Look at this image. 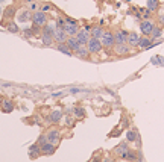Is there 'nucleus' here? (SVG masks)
<instances>
[{"label":"nucleus","instance_id":"1","mask_svg":"<svg viewBox=\"0 0 164 162\" xmlns=\"http://www.w3.org/2000/svg\"><path fill=\"white\" fill-rule=\"evenodd\" d=\"M32 23L34 26H36V28H43V26L47 24V15L46 12H43V11H36V12L32 14Z\"/></svg>","mask_w":164,"mask_h":162},{"label":"nucleus","instance_id":"2","mask_svg":"<svg viewBox=\"0 0 164 162\" xmlns=\"http://www.w3.org/2000/svg\"><path fill=\"white\" fill-rule=\"evenodd\" d=\"M85 47L88 48V52L91 53V55L100 53V52H102V48H103L102 42H100V40H97V38H90V40H88V42L85 44Z\"/></svg>","mask_w":164,"mask_h":162},{"label":"nucleus","instance_id":"3","mask_svg":"<svg viewBox=\"0 0 164 162\" xmlns=\"http://www.w3.org/2000/svg\"><path fill=\"white\" fill-rule=\"evenodd\" d=\"M100 42H102L103 47L107 48H113L115 46V40H114V34L113 32H103L102 38H100Z\"/></svg>","mask_w":164,"mask_h":162},{"label":"nucleus","instance_id":"4","mask_svg":"<svg viewBox=\"0 0 164 162\" xmlns=\"http://www.w3.org/2000/svg\"><path fill=\"white\" fill-rule=\"evenodd\" d=\"M46 138H47V141H49V143H52V144L56 145L58 143H59V139H61V132H59V129L53 127V129H50V130H47Z\"/></svg>","mask_w":164,"mask_h":162},{"label":"nucleus","instance_id":"5","mask_svg":"<svg viewBox=\"0 0 164 162\" xmlns=\"http://www.w3.org/2000/svg\"><path fill=\"white\" fill-rule=\"evenodd\" d=\"M153 28H155V23H153L152 20H143L140 23V30H141V34L146 35V36L152 35Z\"/></svg>","mask_w":164,"mask_h":162},{"label":"nucleus","instance_id":"6","mask_svg":"<svg viewBox=\"0 0 164 162\" xmlns=\"http://www.w3.org/2000/svg\"><path fill=\"white\" fill-rule=\"evenodd\" d=\"M68 38V35L65 34V30L62 28H56L55 26V32H53V41L58 42V44H61V42H65Z\"/></svg>","mask_w":164,"mask_h":162},{"label":"nucleus","instance_id":"7","mask_svg":"<svg viewBox=\"0 0 164 162\" xmlns=\"http://www.w3.org/2000/svg\"><path fill=\"white\" fill-rule=\"evenodd\" d=\"M75 38L79 41V44L85 46L87 42H88V40L91 38V36H90V32H88V30H85V29H79V30H78V34L75 35Z\"/></svg>","mask_w":164,"mask_h":162},{"label":"nucleus","instance_id":"8","mask_svg":"<svg viewBox=\"0 0 164 162\" xmlns=\"http://www.w3.org/2000/svg\"><path fill=\"white\" fill-rule=\"evenodd\" d=\"M62 117H64V111L62 109H53L50 112V115H49V121L56 124V123H59L62 120Z\"/></svg>","mask_w":164,"mask_h":162},{"label":"nucleus","instance_id":"9","mask_svg":"<svg viewBox=\"0 0 164 162\" xmlns=\"http://www.w3.org/2000/svg\"><path fill=\"white\" fill-rule=\"evenodd\" d=\"M40 149H41V155H53L55 150H56V145L49 143V141H46V143H43L40 145Z\"/></svg>","mask_w":164,"mask_h":162},{"label":"nucleus","instance_id":"10","mask_svg":"<svg viewBox=\"0 0 164 162\" xmlns=\"http://www.w3.org/2000/svg\"><path fill=\"white\" fill-rule=\"evenodd\" d=\"M128 32L126 30H117L114 32V40H115V44H125L126 38H128Z\"/></svg>","mask_w":164,"mask_h":162},{"label":"nucleus","instance_id":"11","mask_svg":"<svg viewBox=\"0 0 164 162\" xmlns=\"http://www.w3.org/2000/svg\"><path fill=\"white\" fill-rule=\"evenodd\" d=\"M114 52L117 53L119 56H123V55H128V53L131 52V47L126 44V42L125 44H115L114 46Z\"/></svg>","mask_w":164,"mask_h":162},{"label":"nucleus","instance_id":"12","mask_svg":"<svg viewBox=\"0 0 164 162\" xmlns=\"http://www.w3.org/2000/svg\"><path fill=\"white\" fill-rule=\"evenodd\" d=\"M138 41H140V35L135 34V32H131L128 35V38H126V44L129 47H135V46H138Z\"/></svg>","mask_w":164,"mask_h":162},{"label":"nucleus","instance_id":"13","mask_svg":"<svg viewBox=\"0 0 164 162\" xmlns=\"http://www.w3.org/2000/svg\"><path fill=\"white\" fill-rule=\"evenodd\" d=\"M62 29L65 30V34H67L68 36H75V35L78 34V30H79V24H70V23H65Z\"/></svg>","mask_w":164,"mask_h":162},{"label":"nucleus","instance_id":"14","mask_svg":"<svg viewBox=\"0 0 164 162\" xmlns=\"http://www.w3.org/2000/svg\"><path fill=\"white\" fill-rule=\"evenodd\" d=\"M65 44L68 46V48H70V50H72L73 53H75V52L78 50V48L82 46V44H79V41L75 38V36H68L67 41H65Z\"/></svg>","mask_w":164,"mask_h":162},{"label":"nucleus","instance_id":"15","mask_svg":"<svg viewBox=\"0 0 164 162\" xmlns=\"http://www.w3.org/2000/svg\"><path fill=\"white\" fill-rule=\"evenodd\" d=\"M120 158L121 159H125V161H131V162H134V161H137V153L135 152H132V150H125V152H121L120 155Z\"/></svg>","mask_w":164,"mask_h":162},{"label":"nucleus","instance_id":"16","mask_svg":"<svg viewBox=\"0 0 164 162\" xmlns=\"http://www.w3.org/2000/svg\"><path fill=\"white\" fill-rule=\"evenodd\" d=\"M40 155H41L40 144L36 143V144H34V145H30V147H29V158H30V159H36Z\"/></svg>","mask_w":164,"mask_h":162},{"label":"nucleus","instance_id":"17","mask_svg":"<svg viewBox=\"0 0 164 162\" xmlns=\"http://www.w3.org/2000/svg\"><path fill=\"white\" fill-rule=\"evenodd\" d=\"M75 55L78 56V58H82V59H88L90 58V55H91V53L88 52V48L85 47V46H81L78 48V50L75 52Z\"/></svg>","mask_w":164,"mask_h":162},{"label":"nucleus","instance_id":"18","mask_svg":"<svg viewBox=\"0 0 164 162\" xmlns=\"http://www.w3.org/2000/svg\"><path fill=\"white\" fill-rule=\"evenodd\" d=\"M102 35H103V29L100 28V26H94V28H91V30H90V36H91V38L100 40Z\"/></svg>","mask_w":164,"mask_h":162},{"label":"nucleus","instance_id":"19","mask_svg":"<svg viewBox=\"0 0 164 162\" xmlns=\"http://www.w3.org/2000/svg\"><path fill=\"white\" fill-rule=\"evenodd\" d=\"M41 41H43L44 46H52L53 44V35L52 34H47V32H41Z\"/></svg>","mask_w":164,"mask_h":162},{"label":"nucleus","instance_id":"20","mask_svg":"<svg viewBox=\"0 0 164 162\" xmlns=\"http://www.w3.org/2000/svg\"><path fill=\"white\" fill-rule=\"evenodd\" d=\"M17 20L20 23H26V21L32 20V14H30V11H22V12L17 15Z\"/></svg>","mask_w":164,"mask_h":162},{"label":"nucleus","instance_id":"21","mask_svg":"<svg viewBox=\"0 0 164 162\" xmlns=\"http://www.w3.org/2000/svg\"><path fill=\"white\" fill-rule=\"evenodd\" d=\"M151 44H152V40H151V38H147V36H140L138 47H141V48H144V50H147Z\"/></svg>","mask_w":164,"mask_h":162},{"label":"nucleus","instance_id":"22","mask_svg":"<svg viewBox=\"0 0 164 162\" xmlns=\"http://www.w3.org/2000/svg\"><path fill=\"white\" fill-rule=\"evenodd\" d=\"M2 109H3V112H12L14 111V103H12L11 100L5 99L2 102Z\"/></svg>","mask_w":164,"mask_h":162},{"label":"nucleus","instance_id":"23","mask_svg":"<svg viewBox=\"0 0 164 162\" xmlns=\"http://www.w3.org/2000/svg\"><path fill=\"white\" fill-rule=\"evenodd\" d=\"M138 139V135H137V130H134V129H129L128 132H126V141L128 143H134Z\"/></svg>","mask_w":164,"mask_h":162},{"label":"nucleus","instance_id":"24","mask_svg":"<svg viewBox=\"0 0 164 162\" xmlns=\"http://www.w3.org/2000/svg\"><path fill=\"white\" fill-rule=\"evenodd\" d=\"M56 48H58V50H59L61 53L67 55V56H72V55H73V52L70 50V48H68V46L65 44V42H61V44H58V46H56Z\"/></svg>","mask_w":164,"mask_h":162},{"label":"nucleus","instance_id":"25","mask_svg":"<svg viewBox=\"0 0 164 162\" xmlns=\"http://www.w3.org/2000/svg\"><path fill=\"white\" fill-rule=\"evenodd\" d=\"M73 115H75L76 118H84V117H85V109L81 108V106L73 108Z\"/></svg>","mask_w":164,"mask_h":162},{"label":"nucleus","instance_id":"26","mask_svg":"<svg viewBox=\"0 0 164 162\" xmlns=\"http://www.w3.org/2000/svg\"><path fill=\"white\" fill-rule=\"evenodd\" d=\"M3 15H5L6 18H12L14 15H15V8H14V6H8L6 9L3 11Z\"/></svg>","mask_w":164,"mask_h":162},{"label":"nucleus","instance_id":"27","mask_svg":"<svg viewBox=\"0 0 164 162\" xmlns=\"http://www.w3.org/2000/svg\"><path fill=\"white\" fill-rule=\"evenodd\" d=\"M158 5H160V0H147V9L149 11H157Z\"/></svg>","mask_w":164,"mask_h":162},{"label":"nucleus","instance_id":"28","mask_svg":"<svg viewBox=\"0 0 164 162\" xmlns=\"http://www.w3.org/2000/svg\"><path fill=\"white\" fill-rule=\"evenodd\" d=\"M128 149H129L128 141H125V143H120V144H119V147H115V150H114V152L117 153V155H120L121 152H125V150H128Z\"/></svg>","mask_w":164,"mask_h":162},{"label":"nucleus","instance_id":"29","mask_svg":"<svg viewBox=\"0 0 164 162\" xmlns=\"http://www.w3.org/2000/svg\"><path fill=\"white\" fill-rule=\"evenodd\" d=\"M36 29H38L36 26H34V28H28V29L23 30V35L26 36V38H30V36H34V34H35Z\"/></svg>","mask_w":164,"mask_h":162},{"label":"nucleus","instance_id":"30","mask_svg":"<svg viewBox=\"0 0 164 162\" xmlns=\"http://www.w3.org/2000/svg\"><path fill=\"white\" fill-rule=\"evenodd\" d=\"M6 28H8V30L11 32V34H17V32L20 30V29H18V26H17V23H14V21L8 23V24H6Z\"/></svg>","mask_w":164,"mask_h":162},{"label":"nucleus","instance_id":"31","mask_svg":"<svg viewBox=\"0 0 164 162\" xmlns=\"http://www.w3.org/2000/svg\"><path fill=\"white\" fill-rule=\"evenodd\" d=\"M152 64H153V65H161V67H164V58H163V56H153V58H152Z\"/></svg>","mask_w":164,"mask_h":162},{"label":"nucleus","instance_id":"32","mask_svg":"<svg viewBox=\"0 0 164 162\" xmlns=\"http://www.w3.org/2000/svg\"><path fill=\"white\" fill-rule=\"evenodd\" d=\"M161 35H163V29H161V28H157V26H155V28H153V30H152V38H153V40H155V38H160Z\"/></svg>","mask_w":164,"mask_h":162},{"label":"nucleus","instance_id":"33","mask_svg":"<svg viewBox=\"0 0 164 162\" xmlns=\"http://www.w3.org/2000/svg\"><path fill=\"white\" fill-rule=\"evenodd\" d=\"M64 24H65V18H62V17H58L56 18V28H64Z\"/></svg>","mask_w":164,"mask_h":162},{"label":"nucleus","instance_id":"34","mask_svg":"<svg viewBox=\"0 0 164 162\" xmlns=\"http://www.w3.org/2000/svg\"><path fill=\"white\" fill-rule=\"evenodd\" d=\"M73 123H75V118L70 117V115H67L65 117V124H67V126H73Z\"/></svg>","mask_w":164,"mask_h":162},{"label":"nucleus","instance_id":"35","mask_svg":"<svg viewBox=\"0 0 164 162\" xmlns=\"http://www.w3.org/2000/svg\"><path fill=\"white\" fill-rule=\"evenodd\" d=\"M141 12H143V17H144V20H149L152 11H149V9H141Z\"/></svg>","mask_w":164,"mask_h":162},{"label":"nucleus","instance_id":"36","mask_svg":"<svg viewBox=\"0 0 164 162\" xmlns=\"http://www.w3.org/2000/svg\"><path fill=\"white\" fill-rule=\"evenodd\" d=\"M52 6H50V5L49 3H46V5H43V6H41V11H43V12H47V11H49Z\"/></svg>","mask_w":164,"mask_h":162},{"label":"nucleus","instance_id":"37","mask_svg":"<svg viewBox=\"0 0 164 162\" xmlns=\"http://www.w3.org/2000/svg\"><path fill=\"white\" fill-rule=\"evenodd\" d=\"M47 141V138H46V135H41V136L38 138V144L41 145V144H43V143H46Z\"/></svg>","mask_w":164,"mask_h":162},{"label":"nucleus","instance_id":"38","mask_svg":"<svg viewBox=\"0 0 164 162\" xmlns=\"http://www.w3.org/2000/svg\"><path fill=\"white\" fill-rule=\"evenodd\" d=\"M62 95V93H53L52 94V97H55V99H58V97H61Z\"/></svg>","mask_w":164,"mask_h":162},{"label":"nucleus","instance_id":"39","mask_svg":"<svg viewBox=\"0 0 164 162\" xmlns=\"http://www.w3.org/2000/svg\"><path fill=\"white\" fill-rule=\"evenodd\" d=\"M91 162H102V161H100L99 156H96V158H93V161H91Z\"/></svg>","mask_w":164,"mask_h":162},{"label":"nucleus","instance_id":"40","mask_svg":"<svg viewBox=\"0 0 164 162\" xmlns=\"http://www.w3.org/2000/svg\"><path fill=\"white\" fill-rule=\"evenodd\" d=\"M102 162H113V161H111V158H103Z\"/></svg>","mask_w":164,"mask_h":162},{"label":"nucleus","instance_id":"41","mask_svg":"<svg viewBox=\"0 0 164 162\" xmlns=\"http://www.w3.org/2000/svg\"><path fill=\"white\" fill-rule=\"evenodd\" d=\"M30 9L35 11V9H36V3H32V5H30Z\"/></svg>","mask_w":164,"mask_h":162},{"label":"nucleus","instance_id":"42","mask_svg":"<svg viewBox=\"0 0 164 162\" xmlns=\"http://www.w3.org/2000/svg\"><path fill=\"white\" fill-rule=\"evenodd\" d=\"M160 23H161V24H164V17H160Z\"/></svg>","mask_w":164,"mask_h":162},{"label":"nucleus","instance_id":"43","mask_svg":"<svg viewBox=\"0 0 164 162\" xmlns=\"http://www.w3.org/2000/svg\"><path fill=\"white\" fill-rule=\"evenodd\" d=\"M2 14H3V11H2V8H0V17H2Z\"/></svg>","mask_w":164,"mask_h":162},{"label":"nucleus","instance_id":"44","mask_svg":"<svg viewBox=\"0 0 164 162\" xmlns=\"http://www.w3.org/2000/svg\"><path fill=\"white\" fill-rule=\"evenodd\" d=\"M26 2H32V0H26Z\"/></svg>","mask_w":164,"mask_h":162},{"label":"nucleus","instance_id":"45","mask_svg":"<svg viewBox=\"0 0 164 162\" xmlns=\"http://www.w3.org/2000/svg\"><path fill=\"white\" fill-rule=\"evenodd\" d=\"M0 2H5V0H0Z\"/></svg>","mask_w":164,"mask_h":162}]
</instances>
